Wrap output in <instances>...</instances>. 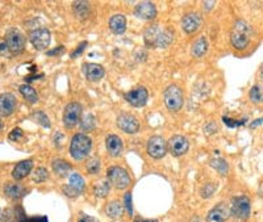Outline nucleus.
<instances>
[{"label":"nucleus","instance_id":"1","mask_svg":"<svg viewBox=\"0 0 263 222\" xmlns=\"http://www.w3.org/2000/svg\"><path fill=\"white\" fill-rule=\"evenodd\" d=\"M143 37H145V43L149 48H167L174 39V36L169 29H162L158 25L147 26Z\"/></svg>","mask_w":263,"mask_h":222},{"label":"nucleus","instance_id":"2","mask_svg":"<svg viewBox=\"0 0 263 222\" xmlns=\"http://www.w3.org/2000/svg\"><path fill=\"white\" fill-rule=\"evenodd\" d=\"M253 28L245 20H237L231 33V42L237 50H244L250 42Z\"/></svg>","mask_w":263,"mask_h":222},{"label":"nucleus","instance_id":"3","mask_svg":"<svg viewBox=\"0 0 263 222\" xmlns=\"http://www.w3.org/2000/svg\"><path fill=\"white\" fill-rule=\"evenodd\" d=\"M92 149V140L86 134L78 133L75 134L71 140V144H70V154L75 160L86 159V158L90 155Z\"/></svg>","mask_w":263,"mask_h":222},{"label":"nucleus","instance_id":"4","mask_svg":"<svg viewBox=\"0 0 263 222\" xmlns=\"http://www.w3.org/2000/svg\"><path fill=\"white\" fill-rule=\"evenodd\" d=\"M4 42L7 45V49L10 52V54L13 56H19L21 54L25 48L26 39L24 37V34L20 32L16 28H10V29L6 32V36H4Z\"/></svg>","mask_w":263,"mask_h":222},{"label":"nucleus","instance_id":"5","mask_svg":"<svg viewBox=\"0 0 263 222\" xmlns=\"http://www.w3.org/2000/svg\"><path fill=\"white\" fill-rule=\"evenodd\" d=\"M163 100H165L167 109H170L171 112H178L183 107V103H184L183 91L175 84L169 85L163 92Z\"/></svg>","mask_w":263,"mask_h":222},{"label":"nucleus","instance_id":"6","mask_svg":"<svg viewBox=\"0 0 263 222\" xmlns=\"http://www.w3.org/2000/svg\"><path fill=\"white\" fill-rule=\"evenodd\" d=\"M107 176L109 184H112V186L119 188V190H124V188H127L130 184L129 173H128L125 168L120 166H114L108 168Z\"/></svg>","mask_w":263,"mask_h":222},{"label":"nucleus","instance_id":"7","mask_svg":"<svg viewBox=\"0 0 263 222\" xmlns=\"http://www.w3.org/2000/svg\"><path fill=\"white\" fill-rule=\"evenodd\" d=\"M82 118V105L78 102L68 103L63 111V124L67 129H72Z\"/></svg>","mask_w":263,"mask_h":222},{"label":"nucleus","instance_id":"8","mask_svg":"<svg viewBox=\"0 0 263 222\" xmlns=\"http://www.w3.org/2000/svg\"><path fill=\"white\" fill-rule=\"evenodd\" d=\"M250 200L247 196H238L233 200L231 208V214L234 218H238L241 221L249 218L250 216Z\"/></svg>","mask_w":263,"mask_h":222},{"label":"nucleus","instance_id":"9","mask_svg":"<svg viewBox=\"0 0 263 222\" xmlns=\"http://www.w3.org/2000/svg\"><path fill=\"white\" fill-rule=\"evenodd\" d=\"M86 184L83 177H82L79 173H72L71 176H70V182H68V184L62 187V190H63V193H65L66 196L75 199V197L83 193Z\"/></svg>","mask_w":263,"mask_h":222},{"label":"nucleus","instance_id":"10","mask_svg":"<svg viewBox=\"0 0 263 222\" xmlns=\"http://www.w3.org/2000/svg\"><path fill=\"white\" fill-rule=\"evenodd\" d=\"M147 154L154 159H161L167 154V142L159 136H154L147 141Z\"/></svg>","mask_w":263,"mask_h":222},{"label":"nucleus","instance_id":"11","mask_svg":"<svg viewBox=\"0 0 263 222\" xmlns=\"http://www.w3.org/2000/svg\"><path fill=\"white\" fill-rule=\"evenodd\" d=\"M124 99L127 100V103H129L132 107H136V108H141V107H145L147 103V99H149V92L145 87H137V88L132 90V91L127 92L124 95Z\"/></svg>","mask_w":263,"mask_h":222},{"label":"nucleus","instance_id":"12","mask_svg":"<svg viewBox=\"0 0 263 222\" xmlns=\"http://www.w3.org/2000/svg\"><path fill=\"white\" fill-rule=\"evenodd\" d=\"M29 41L34 49L44 50L50 45V32L46 28H37L29 36Z\"/></svg>","mask_w":263,"mask_h":222},{"label":"nucleus","instance_id":"13","mask_svg":"<svg viewBox=\"0 0 263 222\" xmlns=\"http://www.w3.org/2000/svg\"><path fill=\"white\" fill-rule=\"evenodd\" d=\"M190 149L189 140L183 136H174L167 142V150L174 155V157H182Z\"/></svg>","mask_w":263,"mask_h":222},{"label":"nucleus","instance_id":"14","mask_svg":"<svg viewBox=\"0 0 263 222\" xmlns=\"http://www.w3.org/2000/svg\"><path fill=\"white\" fill-rule=\"evenodd\" d=\"M117 126L120 127L121 130L125 131V133L133 134L138 131L140 129V122L134 117L133 114L129 113H121L119 117H117Z\"/></svg>","mask_w":263,"mask_h":222},{"label":"nucleus","instance_id":"15","mask_svg":"<svg viewBox=\"0 0 263 222\" xmlns=\"http://www.w3.org/2000/svg\"><path fill=\"white\" fill-rule=\"evenodd\" d=\"M17 107V99L13 94L0 95V117H10L15 113Z\"/></svg>","mask_w":263,"mask_h":222},{"label":"nucleus","instance_id":"16","mask_svg":"<svg viewBox=\"0 0 263 222\" xmlns=\"http://www.w3.org/2000/svg\"><path fill=\"white\" fill-rule=\"evenodd\" d=\"M203 23V19H202V15L198 12H190L187 15H184L182 19V28L185 33H195L196 30L200 29V26H202Z\"/></svg>","mask_w":263,"mask_h":222},{"label":"nucleus","instance_id":"17","mask_svg":"<svg viewBox=\"0 0 263 222\" xmlns=\"http://www.w3.org/2000/svg\"><path fill=\"white\" fill-rule=\"evenodd\" d=\"M229 216H231V208L228 206V204L220 203L208 213L207 219L211 222H227Z\"/></svg>","mask_w":263,"mask_h":222},{"label":"nucleus","instance_id":"18","mask_svg":"<svg viewBox=\"0 0 263 222\" xmlns=\"http://www.w3.org/2000/svg\"><path fill=\"white\" fill-rule=\"evenodd\" d=\"M136 16L142 20H153L157 16V8L152 2H141L136 6Z\"/></svg>","mask_w":263,"mask_h":222},{"label":"nucleus","instance_id":"19","mask_svg":"<svg viewBox=\"0 0 263 222\" xmlns=\"http://www.w3.org/2000/svg\"><path fill=\"white\" fill-rule=\"evenodd\" d=\"M85 74L88 82L96 83L104 78L105 70L103 66L98 65V63H87L85 66Z\"/></svg>","mask_w":263,"mask_h":222},{"label":"nucleus","instance_id":"20","mask_svg":"<svg viewBox=\"0 0 263 222\" xmlns=\"http://www.w3.org/2000/svg\"><path fill=\"white\" fill-rule=\"evenodd\" d=\"M105 146H107V151L110 157L117 158L120 157L121 153H123L124 144L119 136H115V134L108 136L107 140H105Z\"/></svg>","mask_w":263,"mask_h":222},{"label":"nucleus","instance_id":"21","mask_svg":"<svg viewBox=\"0 0 263 222\" xmlns=\"http://www.w3.org/2000/svg\"><path fill=\"white\" fill-rule=\"evenodd\" d=\"M33 168V160L32 159H26L21 160L19 163L15 166L12 171V177L15 180H23L24 177H26L30 173Z\"/></svg>","mask_w":263,"mask_h":222},{"label":"nucleus","instance_id":"22","mask_svg":"<svg viewBox=\"0 0 263 222\" xmlns=\"http://www.w3.org/2000/svg\"><path fill=\"white\" fill-rule=\"evenodd\" d=\"M3 192L10 199H21L26 195V190L23 186L17 183H6L3 187Z\"/></svg>","mask_w":263,"mask_h":222},{"label":"nucleus","instance_id":"23","mask_svg":"<svg viewBox=\"0 0 263 222\" xmlns=\"http://www.w3.org/2000/svg\"><path fill=\"white\" fill-rule=\"evenodd\" d=\"M109 29L115 34H123L127 30V19L124 15H115L109 20Z\"/></svg>","mask_w":263,"mask_h":222},{"label":"nucleus","instance_id":"24","mask_svg":"<svg viewBox=\"0 0 263 222\" xmlns=\"http://www.w3.org/2000/svg\"><path fill=\"white\" fill-rule=\"evenodd\" d=\"M52 167L55 175H58L59 177H67L72 170L71 164L63 159H54L52 162Z\"/></svg>","mask_w":263,"mask_h":222},{"label":"nucleus","instance_id":"25","mask_svg":"<svg viewBox=\"0 0 263 222\" xmlns=\"http://www.w3.org/2000/svg\"><path fill=\"white\" fill-rule=\"evenodd\" d=\"M90 4L87 2H74L72 3V12H74L75 17H78L79 20L88 19L90 15Z\"/></svg>","mask_w":263,"mask_h":222},{"label":"nucleus","instance_id":"26","mask_svg":"<svg viewBox=\"0 0 263 222\" xmlns=\"http://www.w3.org/2000/svg\"><path fill=\"white\" fill-rule=\"evenodd\" d=\"M123 212L124 206L120 201H112V203H109L105 206V214L112 219L120 218L123 216Z\"/></svg>","mask_w":263,"mask_h":222},{"label":"nucleus","instance_id":"27","mask_svg":"<svg viewBox=\"0 0 263 222\" xmlns=\"http://www.w3.org/2000/svg\"><path fill=\"white\" fill-rule=\"evenodd\" d=\"M20 94L23 95V98L25 99L26 102H29L30 104H36L39 102V94L32 85L29 84H23L20 85Z\"/></svg>","mask_w":263,"mask_h":222},{"label":"nucleus","instance_id":"28","mask_svg":"<svg viewBox=\"0 0 263 222\" xmlns=\"http://www.w3.org/2000/svg\"><path fill=\"white\" fill-rule=\"evenodd\" d=\"M207 50H208V41H207V38H205L204 36L200 37V38L192 45V54L195 57H198V58L204 56L205 53H207Z\"/></svg>","mask_w":263,"mask_h":222},{"label":"nucleus","instance_id":"29","mask_svg":"<svg viewBox=\"0 0 263 222\" xmlns=\"http://www.w3.org/2000/svg\"><path fill=\"white\" fill-rule=\"evenodd\" d=\"M110 190V184L108 180H100L99 183L95 184L94 187V193L96 197H107L108 193H109Z\"/></svg>","mask_w":263,"mask_h":222},{"label":"nucleus","instance_id":"30","mask_svg":"<svg viewBox=\"0 0 263 222\" xmlns=\"http://www.w3.org/2000/svg\"><path fill=\"white\" fill-rule=\"evenodd\" d=\"M211 166L212 168L217 171L221 175H227L229 172V164L225 162L224 159H220V158H216V159L211 160Z\"/></svg>","mask_w":263,"mask_h":222},{"label":"nucleus","instance_id":"31","mask_svg":"<svg viewBox=\"0 0 263 222\" xmlns=\"http://www.w3.org/2000/svg\"><path fill=\"white\" fill-rule=\"evenodd\" d=\"M49 179V171L44 168V167H39L36 170L33 171L32 173V180L36 182V183H44L46 180Z\"/></svg>","mask_w":263,"mask_h":222},{"label":"nucleus","instance_id":"32","mask_svg":"<svg viewBox=\"0 0 263 222\" xmlns=\"http://www.w3.org/2000/svg\"><path fill=\"white\" fill-rule=\"evenodd\" d=\"M79 124H81V127L85 131H91L95 129V124H96V121H95V117L92 116V114L88 113V114H86L85 117L81 118Z\"/></svg>","mask_w":263,"mask_h":222},{"label":"nucleus","instance_id":"33","mask_svg":"<svg viewBox=\"0 0 263 222\" xmlns=\"http://www.w3.org/2000/svg\"><path fill=\"white\" fill-rule=\"evenodd\" d=\"M33 118H34V120H36L37 122L41 125V126L46 127V129H50V126H52L49 117H48V116H46L43 111L34 112V113H33Z\"/></svg>","mask_w":263,"mask_h":222},{"label":"nucleus","instance_id":"34","mask_svg":"<svg viewBox=\"0 0 263 222\" xmlns=\"http://www.w3.org/2000/svg\"><path fill=\"white\" fill-rule=\"evenodd\" d=\"M86 168L90 173H98L101 168L100 160L98 158H90V160H87L86 163Z\"/></svg>","mask_w":263,"mask_h":222},{"label":"nucleus","instance_id":"35","mask_svg":"<svg viewBox=\"0 0 263 222\" xmlns=\"http://www.w3.org/2000/svg\"><path fill=\"white\" fill-rule=\"evenodd\" d=\"M249 96H250L251 102L255 103V104H260V103H262V87L258 84L254 85L253 88L250 90Z\"/></svg>","mask_w":263,"mask_h":222},{"label":"nucleus","instance_id":"36","mask_svg":"<svg viewBox=\"0 0 263 222\" xmlns=\"http://www.w3.org/2000/svg\"><path fill=\"white\" fill-rule=\"evenodd\" d=\"M214 192H216V184H213V183L204 184L202 188V191H200V193H202V196L204 197V199H208V197H211Z\"/></svg>","mask_w":263,"mask_h":222},{"label":"nucleus","instance_id":"37","mask_svg":"<svg viewBox=\"0 0 263 222\" xmlns=\"http://www.w3.org/2000/svg\"><path fill=\"white\" fill-rule=\"evenodd\" d=\"M124 204H125V209L128 210L130 216L133 214V204H132V193L128 192L125 196H124Z\"/></svg>","mask_w":263,"mask_h":222},{"label":"nucleus","instance_id":"38","mask_svg":"<svg viewBox=\"0 0 263 222\" xmlns=\"http://www.w3.org/2000/svg\"><path fill=\"white\" fill-rule=\"evenodd\" d=\"M23 137H24V131L21 130L20 127L13 129V130L10 133V136H8V138H10L11 141H13V142H17V141H20Z\"/></svg>","mask_w":263,"mask_h":222},{"label":"nucleus","instance_id":"39","mask_svg":"<svg viewBox=\"0 0 263 222\" xmlns=\"http://www.w3.org/2000/svg\"><path fill=\"white\" fill-rule=\"evenodd\" d=\"M222 121H224L225 124L228 125V126H231V127H236V126H240L241 124H244L245 121H234V120H231V118H228V117H222Z\"/></svg>","mask_w":263,"mask_h":222},{"label":"nucleus","instance_id":"40","mask_svg":"<svg viewBox=\"0 0 263 222\" xmlns=\"http://www.w3.org/2000/svg\"><path fill=\"white\" fill-rule=\"evenodd\" d=\"M87 45H88L87 42H82L81 45H79L78 48H77V49H75V52L72 53V54H71V58H75V57L81 56L82 53H83V50H85L86 48H87Z\"/></svg>","mask_w":263,"mask_h":222},{"label":"nucleus","instance_id":"41","mask_svg":"<svg viewBox=\"0 0 263 222\" xmlns=\"http://www.w3.org/2000/svg\"><path fill=\"white\" fill-rule=\"evenodd\" d=\"M0 56H10V52L7 49V45L4 41H0Z\"/></svg>","mask_w":263,"mask_h":222},{"label":"nucleus","instance_id":"42","mask_svg":"<svg viewBox=\"0 0 263 222\" xmlns=\"http://www.w3.org/2000/svg\"><path fill=\"white\" fill-rule=\"evenodd\" d=\"M78 222H99L98 219L95 218V217H91V216H82L81 218L78 219Z\"/></svg>","mask_w":263,"mask_h":222},{"label":"nucleus","instance_id":"43","mask_svg":"<svg viewBox=\"0 0 263 222\" xmlns=\"http://www.w3.org/2000/svg\"><path fill=\"white\" fill-rule=\"evenodd\" d=\"M63 50H65V48H63V46H59V48L54 49L53 52H48L46 54H48V56H57V54H62Z\"/></svg>","mask_w":263,"mask_h":222},{"label":"nucleus","instance_id":"44","mask_svg":"<svg viewBox=\"0 0 263 222\" xmlns=\"http://www.w3.org/2000/svg\"><path fill=\"white\" fill-rule=\"evenodd\" d=\"M214 6H216V2H204V3H203L204 11H207V12H209Z\"/></svg>","mask_w":263,"mask_h":222},{"label":"nucleus","instance_id":"45","mask_svg":"<svg viewBox=\"0 0 263 222\" xmlns=\"http://www.w3.org/2000/svg\"><path fill=\"white\" fill-rule=\"evenodd\" d=\"M134 222H157V219H142L141 217H137Z\"/></svg>","mask_w":263,"mask_h":222},{"label":"nucleus","instance_id":"46","mask_svg":"<svg viewBox=\"0 0 263 222\" xmlns=\"http://www.w3.org/2000/svg\"><path fill=\"white\" fill-rule=\"evenodd\" d=\"M260 122H262V118H259V120H255L253 122V125H251V127H255L257 125H260Z\"/></svg>","mask_w":263,"mask_h":222},{"label":"nucleus","instance_id":"47","mask_svg":"<svg viewBox=\"0 0 263 222\" xmlns=\"http://www.w3.org/2000/svg\"><path fill=\"white\" fill-rule=\"evenodd\" d=\"M3 129V121H2V117H0V131Z\"/></svg>","mask_w":263,"mask_h":222}]
</instances>
